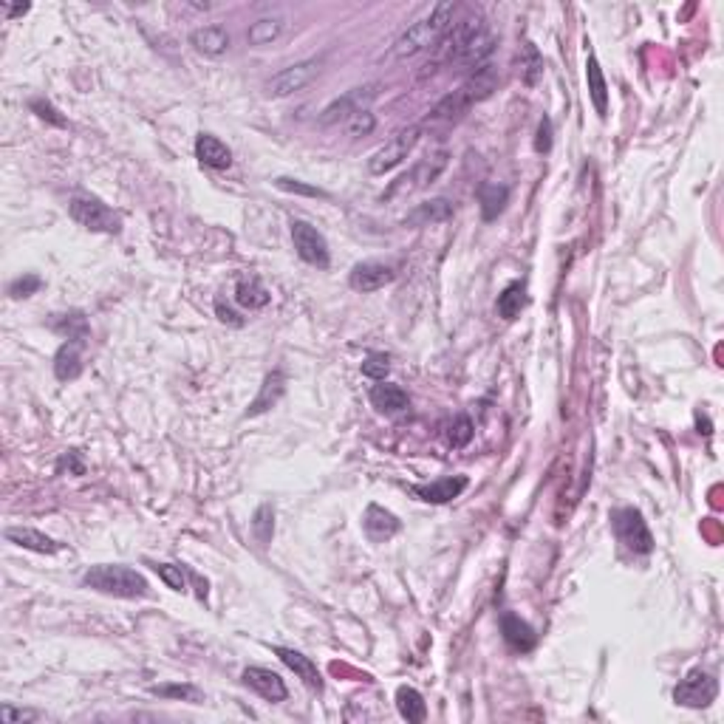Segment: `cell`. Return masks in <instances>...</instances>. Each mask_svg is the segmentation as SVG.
<instances>
[{
	"label": "cell",
	"mask_w": 724,
	"mask_h": 724,
	"mask_svg": "<svg viewBox=\"0 0 724 724\" xmlns=\"http://www.w3.org/2000/svg\"><path fill=\"white\" fill-rule=\"evenodd\" d=\"M456 12H458V6L453 4V0H442V4L433 6L430 14H425L422 20H416L413 26L404 28V32L397 37L390 54H394L397 60H408V57H416L427 49H436L444 40V35L453 28Z\"/></svg>",
	"instance_id": "6da1fadb"
},
{
	"label": "cell",
	"mask_w": 724,
	"mask_h": 724,
	"mask_svg": "<svg viewBox=\"0 0 724 724\" xmlns=\"http://www.w3.org/2000/svg\"><path fill=\"white\" fill-rule=\"evenodd\" d=\"M496 89H498V68L487 63L484 68L473 71V74L465 80V85H461L458 91H453L451 96H444L442 103L430 111L427 122H433V125H436V122H453L467 108H473L475 103L487 99Z\"/></svg>",
	"instance_id": "7a4b0ae2"
},
{
	"label": "cell",
	"mask_w": 724,
	"mask_h": 724,
	"mask_svg": "<svg viewBox=\"0 0 724 724\" xmlns=\"http://www.w3.org/2000/svg\"><path fill=\"white\" fill-rule=\"evenodd\" d=\"M82 583L99 591V595L125 597V600L150 595V586L144 581V574L130 566H122V563H99V566H91L82 574Z\"/></svg>",
	"instance_id": "3957f363"
},
{
	"label": "cell",
	"mask_w": 724,
	"mask_h": 724,
	"mask_svg": "<svg viewBox=\"0 0 724 724\" xmlns=\"http://www.w3.org/2000/svg\"><path fill=\"white\" fill-rule=\"evenodd\" d=\"M68 212L80 227L91 229V233H105V235H117L122 229V219L119 212H113L108 204H103L99 198L91 196H74L68 201Z\"/></svg>",
	"instance_id": "277c9868"
},
{
	"label": "cell",
	"mask_w": 724,
	"mask_h": 724,
	"mask_svg": "<svg viewBox=\"0 0 724 724\" xmlns=\"http://www.w3.org/2000/svg\"><path fill=\"white\" fill-rule=\"evenodd\" d=\"M612 527L617 541L628 549L634 555H651L654 552V538H651V529L643 520L640 510L634 506H622V510L612 512Z\"/></svg>",
	"instance_id": "5b68a950"
},
{
	"label": "cell",
	"mask_w": 724,
	"mask_h": 724,
	"mask_svg": "<svg viewBox=\"0 0 724 724\" xmlns=\"http://www.w3.org/2000/svg\"><path fill=\"white\" fill-rule=\"evenodd\" d=\"M419 136H422V127L411 125V127L399 130L394 139H388L382 148L368 158V173H371V176H385L388 170H394L397 165H402L404 158L411 156V150L416 148Z\"/></svg>",
	"instance_id": "8992f818"
},
{
	"label": "cell",
	"mask_w": 724,
	"mask_h": 724,
	"mask_svg": "<svg viewBox=\"0 0 724 724\" xmlns=\"http://www.w3.org/2000/svg\"><path fill=\"white\" fill-rule=\"evenodd\" d=\"M320 74V60H300L295 65H286L283 71H278L274 77L266 80L264 85V94L269 99H283V96H292L297 91H303L306 85H312Z\"/></svg>",
	"instance_id": "52a82bcc"
},
{
	"label": "cell",
	"mask_w": 724,
	"mask_h": 724,
	"mask_svg": "<svg viewBox=\"0 0 724 724\" xmlns=\"http://www.w3.org/2000/svg\"><path fill=\"white\" fill-rule=\"evenodd\" d=\"M447 165H451V153L447 150H439V153H430L427 158H422L419 165L411 167V173H404V176L390 187V193L388 198H394V196H411V193H419V190H425V187H430L433 181H436L442 173L447 170Z\"/></svg>",
	"instance_id": "ba28073f"
},
{
	"label": "cell",
	"mask_w": 724,
	"mask_h": 724,
	"mask_svg": "<svg viewBox=\"0 0 724 724\" xmlns=\"http://www.w3.org/2000/svg\"><path fill=\"white\" fill-rule=\"evenodd\" d=\"M719 697V682L711 671H702V668H693L682 682L674 688V699L676 705H685V707H707L713 699Z\"/></svg>",
	"instance_id": "9c48e42d"
},
{
	"label": "cell",
	"mask_w": 724,
	"mask_h": 724,
	"mask_svg": "<svg viewBox=\"0 0 724 724\" xmlns=\"http://www.w3.org/2000/svg\"><path fill=\"white\" fill-rule=\"evenodd\" d=\"M380 89L382 85H362V89H351L349 94L337 96L335 103L326 105V111L320 113V125H337V122H345L349 117H354L357 111H368V105L374 103L376 96H380Z\"/></svg>",
	"instance_id": "30bf717a"
},
{
	"label": "cell",
	"mask_w": 724,
	"mask_h": 724,
	"mask_svg": "<svg viewBox=\"0 0 724 724\" xmlns=\"http://www.w3.org/2000/svg\"><path fill=\"white\" fill-rule=\"evenodd\" d=\"M289 227H292V243H295L297 255L317 269H328L331 255H328V243H326L320 229L312 227L309 221H292Z\"/></svg>",
	"instance_id": "8fae6325"
},
{
	"label": "cell",
	"mask_w": 724,
	"mask_h": 724,
	"mask_svg": "<svg viewBox=\"0 0 724 724\" xmlns=\"http://www.w3.org/2000/svg\"><path fill=\"white\" fill-rule=\"evenodd\" d=\"M484 28H487V23H484V18H481L479 12H475V14H467L465 20L453 23V28H451V32L444 35V40L439 42L447 60L453 63L456 57H458L461 51H465V49L470 46V42L484 32Z\"/></svg>",
	"instance_id": "7c38bea8"
},
{
	"label": "cell",
	"mask_w": 724,
	"mask_h": 724,
	"mask_svg": "<svg viewBox=\"0 0 724 724\" xmlns=\"http://www.w3.org/2000/svg\"><path fill=\"white\" fill-rule=\"evenodd\" d=\"M397 278V272L390 269L388 264H376V260H366V264H357L349 274V283L354 292H362V295H371V292H380L382 286H388L390 281Z\"/></svg>",
	"instance_id": "4fadbf2b"
},
{
	"label": "cell",
	"mask_w": 724,
	"mask_h": 724,
	"mask_svg": "<svg viewBox=\"0 0 724 724\" xmlns=\"http://www.w3.org/2000/svg\"><path fill=\"white\" fill-rule=\"evenodd\" d=\"M243 685L252 688L258 697H264L266 702H283L289 697V690L283 685L281 674H274L269 668H258V665H250V668L243 671Z\"/></svg>",
	"instance_id": "5bb4252c"
},
{
	"label": "cell",
	"mask_w": 724,
	"mask_h": 724,
	"mask_svg": "<svg viewBox=\"0 0 724 724\" xmlns=\"http://www.w3.org/2000/svg\"><path fill=\"white\" fill-rule=\"evenodd\" d=\"M496 46H498V37L492 35L489 28H484V32L456 57L453 65L458 71H470V74H473V71H479V68H484L489 63V57H492V51H496Z\"/></svg>",
	"instance_id": "9a60e30c"
},
{
	"label": "cell",
	"mask_w": 724,
	"mask_h": 724,
	"mask_svg": "<svg viewBox=\"0 0 724 724\" xmlns=\"http://www.w3.org/2000/svg\"><path fill=\"white\" fill-rule=\"evenodd\" d=\"M411 489H413V496H419L427 504H451L453 498H458L461 492L467 489V479L465 475H451V479H439L433 484H416Z\"/></svg>",
	"instance_id": "2e32d148"
},
{
	"label": "cell",
	"mask_w": 724,
	"mask_h": 724,
	"mask_svg": "<svg viewBox=\"0 0 724 724\" xmlns=\"http://www.w3.org/2000/svg\"><path fill=\"white\" fill-rule=\"evenodd\" d=\"M501 634H504L506 645H510L512 651H520V654H527V651H532L535 645H538V634H535V628L512 612H504Z\"/></svg>",
	"instance_id": "e0dca14e"
},
{
	"label": "cell",
	"mask_w": 724,
	"mask_h": 724,
	"mask_svg": "<svg viewBox=\"0 0 724 724\" xmlns=\"http://www.w3.org/2000/svg\"><path fill=\"white\" fill-rule=\"evenodd\" d=\"M362 527H366L371 541H388L402 529L399 518L394 512H388L385 506H380V504H368L366 515H362Z\"/></svg>",
	"instance_id": "ac0fdd59"
},
{
	"label": "cell",
	"mask_w": 724,
	"mask_h": 724,
	"mask_svg": "<svg viewBox=\"0 0 724 724\" xmlns=\"http://www.w3.org/2000/svg\"><path fill=\"white\" fill-rule=\"evenodd\" d=\"M196 158L204 167H212V170H227L233 165V150L227 148V144L212 136V134H198L196 139Z\"/></svg>",
	"instance_id": "d6986e66"
},
{
	"label": "cell",
	"mask_w": 724,
	"mask_h": 724,
	"mask_svg": "<svg viewBox=\"0 0 724 724\" xmlns=\"http://www.w3.org/2000/svg\"><path fill=\"white\" fill-rule=\"evenodd\" d=\"M82 345L85 340H65L54 354V376L60 382H71L82 374Z\"/></svg>",
	"instance_id": "ffe728a7"
},
{
	"label": "cell",
	"mask_w": 724,
	"mask_h": 724,
	"mask_svg": "<svg viewBox=\"0 0 724 724\" xmlns=\"http://www.w3.org/2000/svg\"><path fill=\"white\" fill-rule=\"evenodd\" d=\"M6 541L20 546V549H32V552H40V555H57L60 552V543L49 535H42L32 527H9L6 529Z\"/></svg>",
	"instance_id": "44dd1931"
},
{
	"label": "cell",
	"mask_w": 724,
	"mask_h": 724,
	"mask_svg": "<svg viewBox=\"0 0 724 724\" xmlns=\"http://www.w3.org/2000/svg\"><path fill=\"white\" fill-rule=\"evenodd\" d=\"M190 46L204 57H221L229 49V32L224 26H201L190 32Z\"/></svg>",
	"instance_id": "7402d4cb"
},
{
	"label": "cell",
	"mask_w": 724,
	"mask_h": 724,
	"mask_svg": "<svg viewBox=\"0 0 724 724\" xmlns=\"http://www.w3.org/2000/svg\"><path fill=\"white\" fill-rule=\"evenodd\" d=\"M453 215V201L451 198H430L425 204H416L404 224L411 227H430V224H442Z\"/></svg>",
	"instance_id": "603a6c76"
},
{
	"label": "cell",
	"mask_w": 724,
	"mask_h": 724,
	"mask_svg": "<svg viewBox=\"0 0 724 724\" xmlns=\"http://www.w3.org/2000/svg\"><path fill=\"white\" fill-rule=\"evenodd\" d=\"M274 654H278L283 659V665H289V668H292L309 688H314V690L323 688V676L306 654H300V651H295V648H283V645L274 648Z\"/></svg>",
	"instance_id": "cb8c5ba5"
},
{
	"label": "cell",
	"mask_w": 724,
	"mask_h": 724,
	"mask_svg": "<svg viewBox=\"0 0 724 724\" xmlns=\"http://www.w3.org/2000/svg\"><path fill=\"white\" fill-rule=\"evenodd\" d=\"M283 390H286V376L281 371L269 374L266 380H264V385H260L255 402L250 404V408H246V416H260V413H266L269 408H274V404L281 402Z\"/></svg>",
	"instance_id": "d4e9b609"
},
{
	"label": "cell",
	"mask_w": 724,
	"mask_h": 724,
	"mask_svg": "<svg viewBox=\"0 0 724 724\" xmlns=\"http://www.w3.org/2000/svg\"><path fill=\"white\" fill-rule=\"evenodd\" d=\"M368 397H371V404L380 413H399V411H404L411 404L408 394H404V390L399 385H394V382L374 385Z\"/></svg>",
	"instance_id": "484cf974"
},
{
	"label": "cell",
	"mask_w": 724,
	"mask_h": 724,
	"mask_svg": "<svg viewBox=\"0 0 724 724\" xmlns=\"http://www.w3.org/2000/svg\"><path fill=\"white\" fill-rule=\"evenodd\" d=\"M506 201H510V187H504L498 181H484L479 187V204H481V219L496 221L504 212Z\"/></svg>",
	"instance_id": "4316f807"
},
{
	"label": "cell",
	"mask_w": 724,
	"mask_h": 724,
	"mask_svg": "<svg viewBox=\"0 0 724 724\" xmlns=\"http://www.w3.org/2000/svg\"><path fill=\"white\" fill-rule=\"evenodd\" d=\"M586 82H589V96H591V103H595V111L600 113V117H605L608 113V82H605V74H603L595 54H589V60H586Z\"/></svg>",
	"instance_id": "83f0119b"
},
{
	"label": "cell",
	"mask_w": 724,
	"mask_h": 724,
	"mask_svg": "<svg viewBox=\"0 0 724 724\" xmlns=\"http://www.w3.org/2000/svg\"><path fill=\"white\" fill-rule=\"evenodd\" d=\"M272 300V295L264 289V283H260L258 278H241L235 283V303L243 309H264L266 303Z\"/></svg>",
	"instance_id": "f1b7e54d"
},
{
	"label": "cell",
	"mask_w": 724,
	"mask_h": 724,
	"mask_svg": "<svg viewBox=\"0 0 724 724\" xmlns=\"http://www.w3.org/2000/svg\"><path fill=\"white\" fill-rule=\"evenodd\" d=\"M397 707H399V716L402 719H408L413 724L419 721H425L427 719V705L422 699V693H419L416 688H408V685H402L397 690Z\"/></svg>",
	"instance_id": "f546056e"
},
{
	"label": "cell",
	"mask_w": 724,
	"mask_h": 724,
	"mask_svg": "<svg viewBox=\"0 0 724 724\" xmlns=\"http://www.w3.org/2000/svg\"><path fill=\"white\" fill-rule=\"evenodd\" d=\"M286 20L283 18H260L250 26V32H246V40H250V46H269V42L281 40L283 32H286Z\"/></svg>",
	"instance_id": "4dcf8cb0"
},
{
	"label": "cell",
	"mask_w": 724,
	"mask_h": 724,
	"mask_svg": "<svg viewBox=\"0 0 724 724\" xmlns=\"http://www.w3.org/2000/svg\"><path fill=\"white\" fill-rule=\"evenodd\" d=\"M524 306H527V289L520 283L506 286L504 292L498 295V303H496V309H498V314L504 317V320H515Z\"/></svg>",
	"instance_id": "1f68e13d"
},
{
	"label": "cell",
	"mask_w": 724,
	"mask_h": 724,
	"mask_svg": "<svg viewBox=\"0 0 724 724\" xmlns=\"http://www.w3.org/2000/svg\"><path fill=\"white\" fill-rule=\"evenodd\" d=\"M252 532L260 546H269L272 543V535H274V510L269 504L258 506V512L252 518Z\"/></svg>",
	"instance_id": "d6a6232c"
},
{
	"label": "cell",
	"mask_w": 724,
	"mask_h": 724,
	"mask_svg": "<svg viewBox=\"0 0 724 724\" xmlns=\"http://www.w3.org/2000/svg\"><path fill=\"white\" fill-rule=\"evenodd\" d=\"M54 331H60L68 340H85L89 337V323H85V317L77 312V314H63L60 320L51 323Z\"/></svg>",
	"instance_id": "836d02e7"
},
{
	"label": "cell",
	"mask_w": 724,
	"mask_h": 724,
	"mask_svg": "<svg viewBox=\"0 0 724 724\" xmlns=\"http://www.w3.org/2000/svg\"><path fill=\"white\" fill-rule=\"evenodd\" d=\"M150 693H156V697H167V699H184L193 705L204 702V693H201L196 685H153Z\"/></svg>",
	"instance_id": "e575fe53"
},
{
	"label": "cell",
	"mask_w": 724,
	"mask_h": 724,
	"mask_svg": "<svg viewBox=\"0 0 724 724\" xmlns=\"http://www.w3.org/2000/svg\"><path fill=\"white\" fill-rule=\"evenodd\" d=\"M376 127V117L371 111H357L354 117L345 119V134L351 139H362V136H371Z\"/></svg>",
	"instance_id": "d590c367"
},
{
	"label": "cell",
	"mask_w": 724,
	"mask_h": 724,
	"mask_svg": "<svg viewBox=\"0 0 724 724\" xmlns=\"http://www.w3.org/2000/svg\"><path fill=\"white\" fill-rule=\"evenodd\" d=\"M520 65H524L527 85H535V82H538V77L543 74V60H541V54H538V49L532 46V42H527L524 57H520Z\"/></svg>",
	"instance_id": "8d00e7d4"
},
{
	"label": "cell",
	"mask_w": 724,
	"mask_h": 724,
	"mask_svg": "<svg viewBox=\"0 0 724 724\" xmlns=\"http://www.w3.org/2000/svg\"><path fill=\"white\" fill-rule=\"evenodd\" d=\"M150 569H153L158 577H162V581L167 583V589H173V591H184V589H187L184 569L176 566V563H153Z\"/></svg>",
	"instance_id": "74e56055"
},
{
	"label": "cell",
	"mask_w": 724,
	"mask_h": 724,
	"mask_svg": "<svg viewBox=\"0 0 724 724\" xmlns=\"http://www.w3.org/2000/svg\"><path fill=\"white\" fill-rule=\"evenodd\" d=\"M362 374H366L368 380L385 382V376L390 374V359L385 354H368L366 362H362Z\"/></svg>",
	"instance_id": "f35d334b"
},
{
	"label": "cell",
	"mask_w": 724,
	"mask_h": 724,
	"mask_svg": "<svg viewBox=\"0 0 724 724\" xmlns=\"http://www.w3.org/2000/svg\"><path fill=\"white\" fill-rule=\"evenodd\" d=\"M473 433H475V427L470 422V416H456V422L451 425V433H447V439H451L453 447H465V444H470Z\"/></svg>",
	"instance_id": "ab89813d"
},
{
	"label": "cell",
	"mask_w": 724,
	"mask_h": 724,
	"mask_svg": "<svg viewBox=\"0 0 724 724\" xmlns=\"http://www.w3.org/2000/svg\"><path fill=\"white\" fill-rule=\"evenodd\" d=\"M0 719L6 724H32V721H40L42 713L40 711H28V707H14V705H4L0 707Z\"/></svg>",
	"instance_id": "60d3db41"
},
{
	"label": "cell",
	"mask_w": 724,
	"mask_h": 724,
	"mask_svg": "<svg viewBox=\"0 0 724 724\" xmlns=\"http://www.w3.org/2000/svg\"><path fill=\"white\" fill-rule=\"evenodd\" d=\"M40 286H42V281L37 278V274H23V278H18V281H12V283H9V295H12L14 300L32 297Z\"/></svg>",
	"instance_id": "b9f144b4"
},
{
	"label": "cell",
	"mask_w": 724,
	"mask_h": 724,
	"mask_svg": "<svg viewBox=\"0 0 724 724\" xmlns=\"http://www.w3.org/2000/svg\"><path fill=\"white\" fill-rule=\"evenodd\" d=\"M281 187V190L286 193H297V196H312V198H326V193L320 190V187H312V184H303L297 179H278L274 181Z\"/></svg>",
	"instance_id": "7bdbcfd3"
},
{
	"label": "cell",
	"mask_w": 724,
	"mask_h": 724,
	"mask_svg": "<svg viewBox=\"0 0 724 724\" xmlns=\"http://www.w3.org/2000/svg\"><path fill=\"white\" fill-rule=\"evenodd\" d=\"M32 111L37 113L40 119H46V122H51L54 127H65L68 122L60 117V113L54 111V105H49V103H42V99H32Z\"/></svg>",
	"instance_id": "ee69618b"
},
{
	"label": "cell",
	"mask_w": 724,
	"mask_h": 724,
	"mask_svg": "<svg viewBox=\"0 0 724 724\" xmlns=\"http://www.w3.org/2000/svg\"><path fill=\"white\" fill-rule=\"evenodd\" d=\"M535 150L538 153H549L552 150V119L543 117L538 122V136H535Z\"/></svg>",
	"instance_id": "f6af8a7d"
},
{
	"label": "cell",
	"mask_w": 724,
	"mask_h": 724,
	"mask_svg": "<svg viewBox=\"0 0 724 724\" xmlns=\"http://www.w3.org/2000/svg\"><path fill=\"white\" fill-rule=\"evenodd\" d=\"M215 314H219V320H221V323H229V326H243L241 314H235V312L229 309V306H224V300H221V297L215 300Z\"/></svg>",
	"instance_id": "bcb514c9"
},
{
	"label": "cell",
	"mask_w": 724,
	"mask_h": 724,
	"mask_svg": "<svg viewBox=\"0 0 724 724\" xmlns=\"http://www.w3.org/2000/svg\"><path fill=\"white\" fill-rule=\"evenodd\" d=\"M6 6V4H4ZM28 12V4H20V6H6V14L9 18H18V14H26Z\"/></svg>",
	"instance_id": "7dc6e473"
}]
</instances>
